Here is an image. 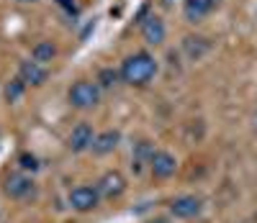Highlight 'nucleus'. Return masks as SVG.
Here are the masks:
<instances>
[{
  "label": "nucleus",
  "mask_w": 257,
  "mask_h": 223,
  "mask_svg": "<svg viewBox=\"0 0 257 223\" xmlns=\"http://www.w3.org/2000/svg\"><path fill=\"white\" fill-rule=\"evenodd\" d=\"M103 203V197L98 192L95 185H75L70 192H67V205L75 210V213H93L98 210Z\"/></svg>",
  "instance_id": "3"
},
{
  "label": "nucleus",
  "mask_w": 257,
  "mask_h": 223,
  "mask_svg": "<svg viewBox=\"0 0 257 223\" xmlns=\"http://www.w3.org/2000/svg\"><path fill=\"white\" fill-rule=\"evenodd\" d=\"M167 213L173 220H193L203 213V200L193 192H185V195H178L167 203Z\"/></svg>",
  "instance_id": "4"
},
{
  "label": "nucleus",
  "mask_w": 257,
  "mask_h": 223,
  "mask_svg": "<svg viewBox=\"0 0 257 223\" xmlns=\"http://www.w3.org/2000/svg\"><path fill=\"white\" fill-rule=\"evenodd\" d=\"M18 77L26 82V87H41L49 77V70L47 64H41L36 59H24L18 64Z\"/></svg>",
  "instance_id": "11"
},
{
  "label": "nucleus",
  "mask_w": 257,
  "mask_h": 223,
  "mask_svg": "<svg viewBox=\"0 0 257 223\" xmlns=\"http://www.w3.org/2000/svg\"><path fill=\"white\" fill-rule=\"evenodd\" d=\"M121 131L118 128H105V131H100V133H95V139H93V146H90V151H93V157H98V159H103V157H111V154L121 146Z\"/></svg>",
  "instance_id": "10"
},
{
  "label": "nucleus",
  "mask_w": 257,
  "mask_h": 223,
  "mask_svg": "<svg viewBox=\"0 0 257 223\" xmlns=\"http://www.w3.org/2000/svg\"><path fill=\"white\" fill-rule=\"evenodd\" d=\"M16 164L21 167V172H29V174H36L41 169V162H39V157H36L34 151H21Z\"/></svg>",
  "instance_id": "17"
},
{
  "label": "nucleus",
  "mask_w": 257,
  "mask_h": 223,
  "mask_svg": "<svg viewBox=\"0 0 257 223\" xmlns=\"http://www.w3.org/2000/svg\"><path fill=\"white\" fill-rule=\"evenodd\" d=\"M95 187H98V192H100L103 200H111V203H113V200L123 197V192L128 190V182H126V177L118 169H108V172H103L98 177Z\"/></svg>",
  "instance_id": "7"
},
{
  "label": "nucleus",
  "mask_w": 257,
  "mask_h": 223,
  "mask_svg": "<svg viewBox=\"0 0 257 223\" xmlns=\"http://www.w3.org/2000/svg\"><path fill=\"white\" fill-rule=\"evenodd\" d=\"M16 3H24V6H29V3H39V0H16Z\"/></svg>",
  "instance_id": "20"
},
{
  "label": "nucleus",
  "mask_w": 257,
  "mask_h": 223,
  "mask_svg": "<svg viewBox=\"0 0 257 223\" xmlns=\"http://www.w3.org/2000/svg\"><path fill=\"white\" fill-rule=\"evenodd\" d=\"M254 131H257V113H254Z\"/></svg>",
  "instance_id": "21"
},
{
  "label": "nucleus",
  "mask_w": 257,
  "mask_h": 223,
  "mask_svg": "<svg viewBox=\"0 0 257 223\" xmlns=\"http://www.w3.org/2000/svg\"><path fill=\"white\" fill-rule=\"evenodd\" d=\"M152 154H155V144L149 141V139H142L139 144H134V151H132V167H134L137 174H139L144 167H149V159H152Z\"/></svg>",
  "instance_id": "13"
},
{
  "label": "nucleus",
  "mask_w": 257,
  "mask_h": 223,
  "mask_svg": "<svg viewBox=\"0 0 257 223\" xmlns=\"http://www.w3.org/2000/svg\"><path fill=\"white\" fill-rule=\"evenodd\" d=\"M213 8H216V0H183V16L188 24H201Z\"/></svg>",
  "instance_id": "12"
},
{
  "label": "nucleus",
  "mask_w": 257,
  "mask_h": 223,
  "mask_svg": "<svg viewBox=\"0 0 257 223\" xmlns=\"http://www.w3.org/2000/svg\"><path fill=\"white\" fill-rule=\"evenodd\" d=\"M149 174L157 182H167L178 174V157L167 149H155L152 159H149Z\"/></svg>",
  "instance_id": "6"
},
{
  "label": "nucleus",
  "mask_w": 257,
  "mask_h": 223,
  "mask_svg": "<svg viewBox=\"0 0 257 223\" xmlns=\"http://www.w3.org/2000/svg\"><path fill=\"white\" fill-rule=\"evenodd\" d=\"M139 34H142V41L147 47H162L165 39H167V26L160 16H144L139 21Z\"/></svg>",
  "instance_id": "8"
},
{
  "label": "nucleus",
  "mask_w": 257,
  "mask_h": 223,
  "mask_svg": "<svg viewBox=\"0 0 257 223\" xmlns=\"http://www.w3.org/2000/svg\"><path fill=\"white\" fill-rule=\"evenodd\" d=\"M183 49L190 59H201L208 49H211V44L203 39V36H185L183 39Z\"/></svg>",
  "instance_id": "15"
},
{
  "label": "nucleus",
  "mask_w": 257,
  "mask_h": 223,
  "mask_svg": "<svg viewBox=\"0 0 257 223\" xmlns=\"http://www.w3.org/2000/svg\"><path fill=\"white\" fill-rule=\"evenodd\" d=\"M95 82H98L100 90H108V87H113L116 82H121V72L113 70V67H103V70L98 72V77H95Z\"/></svg>",
  "instance_id": "18"
},
{
  "label": "nucleus",
  "mask_w": 257,
  "mask_h": 223,
  "mask_svg": "<svg viewBox=\"0 0 257 223\" xmlns=\"http://www.w3.org/2000/svg\"><path fill=\"white\" fill-rule=\"evenodd\" d=\"M24 93H26V82L21 80V77H13V80H8L6 87H3V100H6L8 105H16L21 98H24Z\"/></svg>",
  "instance_id": "16"
},
{
  "label": "nucleus",
  "mask_w": 257,
  "mask_h": 223,
  "mask_svg": "<svg viewBox=\"0 0 257 223\" xmlns=\"http://www.w3.org/2000/svg\"><path fill=\"white\" fill-rule=\"evenodd\" d=\"M67 103L75 110H90L100 103V87L93 80H75L67 87Z\"/></svg>",
  "instance_id": "2"
},
{
  "label": "nucleus",
  "mask_w": 257,
  "mask_h": 223,
  "mask_svg": "<svg viewBox=\"0 0 257 223\" xmlns=\"http://www.w3.org/2000/svg\"><path fill=\"white\" fill-rule=\"evenodd\" d=\"M57 54H59L57 44H54V41H49V39L36 41V44H34V49H31V59H36V62H41V64L54 62V59H57Z\"/></svg>",
  "instance_id": "14"
},
{
  "label": "nucleus",
  "mask_w": 257,
  "mask_h": 223,
  "mask_svg": "<svg viewBox=\"0 0 257 223\" xmlns=\"http://www.w3.org/2000/svg\"><path fill=\"white\" fill-rule=\"evenodd\" d=\"M147 223H173V218H165V215H155V218H149Z\"/></svg>",
  "instance_id": "19"
},
{
  "label": "nucleus",
  "mask_w": 257,
  "mask_h": 223,
  "mask_svg": "<svg viewBox=\"0 0 257 223\" xmlns=\"http://www.w3.org/2000/svg\"><path fill=\"white\" fill-rule=\"evenodd\" d=\"M95 139V128L88 121H80L77 126H72V131L67 133V149L72 154H82V151H90Z\"/></svg>",
  "instance_id": "9"
},
{
  "label": "nucleus",
  "mask_w": 257,
  "mask_h": 223,
  "mask_svg": "<svg viewBox=\"0 0 257 223\" xmlns=\"http://www.w3.org/2000/svg\"><path fill=\"white\" fill-rule=\"evenodd\" d=\"M3 192L11 200H29L36 195V182L29 172H11L3 180Z\"/></svg>",
  "instance_id": "5"
},
{
  "label": "nucleus",
  "mask_w": 257,
  "mask_h": 223,
  "mask_svg": "<svg viewBox=\"0 0 257 223\" xmlns=\"http://www.w3.org/2000/svg\"><path fill=\"white\" fill-rule=\"evenodd\" d=\"M118 72H121V82L132 85V87H147L157 77L160 62L155 59V54H149V52L142 49V52H134V54L123 57Z\"/></svg>",
  "instance_id": "1"
}]
</instances>
